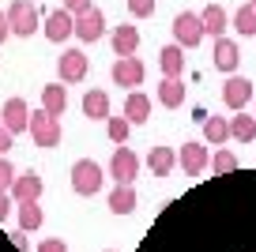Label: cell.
I'll return each mask as SVG.
<instances>
[{"instance_id":"1","label":"cell","mask_w":256,"mask_h":252,"mask_svg":"<svg viewBox=\"0 0 256 252\" xmlns=\"http://www.w3.org/2000/svg\"><path fill=\"white\" fill-rule=\"evenodd\" d=\"M26 132L34 136V147H60V136H64V128H60V120L56 117H49L46 110H34L30 113V120H26Z\"/></svg>"},{"instance_id":"2","label":"cell","mask_w":256,"mask_h":252,"mask_svg":"<svg viewBox=\"0 0 256 252\" xmlns=\"http://www.w3.org/2000/svg\"><path fill=\"white\" fill-rule=\"evenodd\" d=\"M4 16H8V30L19 34V38H30V34L38 30V23H42V19H38V4H34V0H12Z\"/></svg>"},{"instance_id":"3","label":"cell","mask_w":256,"mask_h":252,"mask_svg":"<svg viewBox=\"0 0 256 252\" xmlns=\"http://www.w3.org/2000/svg\"><path fill=\"white\" fill-rule=\"evenodd\" d=\"M106 184V174L102 166L94 162V158H80V162L72 166V188L80 192V196H98Z\"/></svg>"},{"instance_id":"4","label":"cell","mask_w":256,"mask_h":252,"mask_svg":"<svg viewBox=\"0 0 256 252\" xmlns=\"http://www.w3.org/2000/svg\"><path fill=\"white\" fill-rule=\"evenodd\" d=\"M87 68H90V60H87L83 49H64L60 60H56V76H60V83H83V79H87Z\"/></svg>"},{"instance_id":"5","label":"cell","mask_w":256,"mask_h":252,"mask_svg":"<svg viewBox=\"0 0 256 252\" xmlns=\"http://www.w3.org/2000/svg\"><path fill=\"white\" fill-rule=\"evenodd\" d=\"M110 177L117 184H132L140 177V154L136 150H128V147H117L110 158Z\"/></svg>"},{"instance_id":"6","label":"cell","mask_w":256,"mask_h":252,"mask_svg":"<svg viewBox=\"0 0 256 252\" xmlns=\"http://www.w3.org/2000/svg\"><path fill=\"white\" fill-rule=\"evenodd\" d=\"M174 38L181 49H196L204 42V26H200V16L192 12H177L174 16Z\"/></svg>"},{"instance_id":"7","label":"cell","mask_w":256,"mask_h":252,"mask_svg":"<svg viewBox=\"0 0 256 252\" xmlns=\"http://www.w3.org/2000/svg\"><path fill=\"white\" fill-rule=\"evenodd\" d=\"M42 192H46V181H42V174L26 170V174H16V181H12V192H8V196L16 200V204H38Z\"/></svg>"},{"instance_id":"8","label":"cell","mask_w":256,"mask_h":252,"mask_svg":"<svg viewBox=\"0 0 256 252\" xmlns=\"http://www.w3.org/2000/svg\"><path fill=\"white\" fill-rule=\"evenodd\" d=\"M252 79H245V76H230L222 83V102H226V110H234V113H241L248 102H252Z\"/></svg>"},{"instance_id":"9","label":"cell","mask_w":256,"mask_h":252,"mask_svg":"<svg viewBox=\"0 0 256 252\" xmlns=\"http://www.w3.org/2000/svg\"><path fill=\"white\" fill-rule=\"evenodd\" d=\"M72 34L80 42H98L106 34V16L98 8H87V12H80V16H72Z\"/></svg>"},{"instance_id":"10","label":"cell","mask_w":256,"mask_h":252,"mask_svg":"<svg viewBox=\"0 0 256 252\" xmlns=\"http://www.w3.org/2000/svg\"><path fill=\"white\" fill-rule=\"evenodd\" d=\"M113 83L117 87H132L136 90L140 83H144V76H147V68H144V60L140 56H117V64H113Z\"/></svg>"},{"instance_id":"11","label":"cell","mask_w":256,"mask_h":252,"mask_svg":"<svg viewBox=\"0 0 256 252\" xmlns=\"http://www.w3.org/2000/svg\"><path fill=\"white\" fill-rule=\"evenodd\" d=\"M208 162H211L208 143H196V140H188V143L181 147V154H177V166H181L188 177H200L204 170H208Z\"/></svg>"},{"instance_id":"12","label":"cell","mask_w":256,"mask_h":252,"mask_svg":"<svg viewBox=\"0 0 256 252\" xmlns=\"http://www.w3.org/2000/svg\"><path fill=\"white\" fill-rule=\"evenodd\" d=\"M26 120H30V106L23 102V98H8L4 102V113H0V124L8 128L12 136L26 132Z\"/></svg>"},{"instance_id":"13","label":"cell","mask_w":256,"mask_h":252,"mask_svg":"<svg viewBox=\"0 0 256 252\" xmlns=\"http://www.w3.org/2000/svg\"><path fill=\"white\" fill-rule=\"evenodd\" d=\"M211 60H215L218 72H226V76H234L238 72V60H241V49L234 38H215V53H211Z\"/></svg>"},{"instance_id":"14","label":"cell","mask_w":256,"mask_h":252,"mask_svg":"<svg viewBox=\"0 0 256 252\" xmlns=\"http://www.w3.org/2000/svg\"><path fill=\"white\" fill-rule=\"evenodd\" d=\"M42 30H46L49 42H56V46H60V42L72 38V16H68L64 8H53V12L46 16V26H42Z\"/></svg>"},{"instance_id":"15","label":"cell","mask_w":256,"mask_h":252,"mask_svg":"<svg viewBox=\"0 0 256 252\" xmlns=\"http://www.w3.org/2000/svg\"><path fill=\"white\" fill-rule=\"evenodd\" d=\"M42 110L60 120L64 110H68V87H64V83H46V87H42Z\"/></svg>"},{"instance_id":"16","label":"cell","mask_w":256,"mask_h":252,"mask_svg":"<svg viewBox=\"0 0 256 252\" xmlns=\"http://www.w3.org/2000/svg\"><path fill=\"white\" fill-rule=\"evenodd\" d=\"M110 42H113V53H117V56H136V49H140V30H136L132 23H120V26H113Z\"/></svg>"},{"instance_id":"17","label":"cell","mask_w":256,"mask_h":252,"mask_svg":"<svg viewBox=\"0 0 256 252\" xmlns=\"http://www.w3.org/2000/svg\"><path fill=\"white\" fill-rule=\"evenodd\" d=\"M120 117L128 120V124H147L151 120V98L144 94V90H132V94L124 98V113Z\"/></svg>"},{"instance_id":"18","label":"cell","mask_w":256,"mask_h":252,"mask_svg":"<svg viewBox=\"0 0 256 252\" xmlns=\"http://www.w3.org/2000/svg\"><path fill=\"white\" fill-rule=\"evenodd\" d=\"M158 68H162V76H166V79H181V72H184V49L177 46V42L158 53Z\"/></svg>"},{"instance_id":"19","label":"cell","mask_w":256,"mask_h":252,"mask_svg":"<svg viewBox=\"0 0 256 252\" xmlns=\"http://www.w3.org/2000/svg\"><path fill=\"white\" fill-rule=\"evenodd\" d=\"M83 117L110 120V94H106V90H87V94H83Z\"/></svg>"},{"instance_id":"20","label":"cell","mask_w":256,"mask_h":252,"mask_svg":"<svg viewBox=\"0 0 256 252\" xmlns=\"http://www.w3.org/2000/svg\"><path fill=\"white\" fill-rule=\"evenodd\" d=\"M226 8H218V4H208V8L200 12V26H204V34H211V38H222V30H226Z\"/></svg>"},{"instance_id":"21","label":"cell","mask_w":256,"mask_h":252,"mask_svg":"<svg viewBox=\"0 0 256 252\" xmlns=\"http://www.w3.org/2000/svg\"><path fill=\"white\" fill-rule=\"evenodd\" d=\"M147 166H151V174H154V177H170V174H174V166H177L174 147H151V154H147Z\"/></svg>"},{"instance_id":"22","label":"cell","mask_w":256,"mask_h":252,"mask_svg":"<svg viewBox=\"0 0 256 252\" xmlns=\"http://www.w3.org/2000/svg\"><path fill=\"white\" fill-rule=\"evenodd\" d=\"M110 211L113 214H132L136 211V188L132 184H117L110 192Z\"/></svg>"},{"instance_id":"23","label":"cell","mask_w":256,"mask_h":252,"mask_svg":"<svg viewBox=\"0 0 256 252\" xmlns=\"http://www.w3.org/2000/svg\"><path fill=\"white\" fill-rule=\"evenodd\" d=\"M158 102L166 106V110L184 106V83H181V79H162V83H158Z\"/></svg>"},{"instance_id":"24","label":"cell","mask_w":256,"mask_h":252,"mask_svg":"<svg viewBox=\"0 0 256 252\" xmlns=\"http://www.w3.org/2000/svg\"><path fill=\"white\" fill-rule=\"evenodd\" d=\"M204 140L222 147V143L230 140V120L226 117H204Z\"/></svg>"},{"instance_id":"25","label":"cell","mask_w":256,"mask_h":252,"mask_svg":"<svg viewBox=\"0 0 256 252\" xmlns=\"http://www.w3.org/2000/svg\"><path fill=\"white\" fill-rule=\"evenodd\" d=\"M252 136H256V120H252V113H245V110H241L238 117H230V140L248 143Z\"/></svg>"},{"instance_id":"26","label":"cell","mask_w":256,"mask_h":252,"mask_svg":"<svg viewBox=\"0 0 256 252\" xmlns=\"http://www.w3.org/2000/svg\"><path fill=\"white\" fill-rule=\"evenodd\" d=\"M234 30L241 34V38H252L256 34V8L252 4H241L238 16H234Z\"/></svg>"},{"instance_id":"27","label":"cell","mask_w":256,"mask_h":252,"mask_svg":"<svg viewBox=\"0 0 256 252\" xmlns=\"http://www.w3.org/2000/svg\"><path fill=\"white\" fill-rule=\"evenodd\" d=\"M42 218H46V214H42V207H38V204H19V230H23V234L38 230V226H42Z\"/></svg>"},{"instance_id":"28","label":"cell","mask_w":256,"mask_h":252,"mask_svg":"<svg viewBox=\"0 0 256 252\" xmlns=\"http://www.w3.org/2000/svg\"><path fill=\"white\" fill-rule=\"evenodd\" d=\"M106 132H110V140L117 143V147H124V143H128V132H132V124H128L124 117H110V120H106Z\"/></svg>"},{"instance_id":"29","label":"cell","mask_w":256,"mask_h":252,"mask_svg":"<svg viewBox=\"0 0 256 252\" xmlns=\"http://www.w3.org/2000/svg\"><path fill=\"white\" fill-rule=\"evenodd\" d=\"M208 166L215 174H234V170H238V154H234V150H215V158H211Z\"/></svg>"},{"instance_id":"30","label":"cell","mask_w":256,"mask_h":252,"mask_svg":"<svg viewBox=\"0 0 256 252\" xmlns=\"http://www.w3.org/2000/svg\"><path fill=\"white\" fill-rule=\"evenodd\" d=\"M128 12H132V19H147L154 16V0H128Z\"/></svg>"},{"instance_id":"31","label":"cell","mask_w":256,"mask_h":252,"mask_svg":"<svg viewBox=\"0 0 256 252\" xmlns=\"http://www.w3.org/2000/svg\"><path fill=\"white\" fill-rule=\"evenodd\" d=\"M12 181H16V166L0 158V192H12Z\"/></svg>"},{"instance_id":"32","label":"cell","mask_w":256,"mask_h":252,"mask_svg":"<svg viewBox=\"0 0 256 252\" xmlns=\"http://www.w3.org/2000/svg\"><path fill=\"white\" fill-rule=\"evenodd\" d=\"M87 8H94V0H64V12H68V16H80V12H87Z\"/></svg>"},{"instance_id":"33","label":"cell","mask_w":256,"mask_h":252,"mask_svg":"<svg viewBox=\"0 0 256 252\" xmlns=\"http://www.w3.org/2000/svg\"><path fill=\"white\" fill-rule=\"evenodd\" d=\"M38 252H68V244H64L60 237H46V241L38 244Z\"/></svg>"},{"instance_id":"34","label":"cell","mask_w":256,"mask_h":252,"mask_svg":"<svg viewBox=\"0 0 256 252\" xmlns=\"http://www.w3.org/2000/svg\"><path fill=\"white\" fill-rule=\"evenodd\" d=\"M12 143H16V136L8 132V128L0 124V158H8V150H12Z\"/></svg>"},{"instance_id":"35","label":"cell","mask_w":256,"mask_h":252,"mask_svg":"<svg viewBox=\"0 0 256 252\" xmlns=\"http://www.w3.org/2000/svg\"><path fill=\"white\" fill-rule=\"evenodd\" d=\"M12 207H16V200H12L8 192H0V222H4V218L12 214Z\"/></svg>"},{"instance_id":"36","label":"cell","mask_w":256,"mask_h":252,"mask_svg":"<svg viewBox=\"0 0 256 252\" xmlns=\"http://www.w3.org/2000/svg\"><path fill=\"white\" fill-rule=\"evenodd\" d=\"M8 34H12V30H8V16L0 12V46H4V38H8Z\"/></svg>"},{"instance_id":"37","label":"cell","mask_w":256,"mask_h":252,"mask_svg":"<svg viewBox=\"0 0 256 252\" xmlns=\"http://www.w3.org/2000/svg\"><path fill=\"white\" fill-rule=\"evenodd\" d=\"M12 241H16L19 252H26V234H23V230H19V234H12Z\"/></svg>"},{"instance_id":"38","label":"cell","mask_w":256,"mask_h":252,"mask_svg":"<svg viewBox=\"0 0 256 252\" xmlns=\"http://www.w3.org/2000/svg\"><path fill=\"white\" fill-rule=\"evenodd\" d=\"M252 120H256V110H252Z\"/></svg>"},{"instance_id":"39","label":"cell","mask_w":256,"mask_h":252,"mask_svg":"<svg viewBox=\"0 0 256 252\" xmlns=\"http://www.w3.org/2000/svg\"><path fill=\"white\" fill-rule=\"evenodd\" d=\"M252 8H256V0H252Z\"/></svg>"},{"instance_id":"40","label":"cell","mask_w":256,"mask_h":252,"mask_svg":"<svg viewBox=\"0 0 256 252\" xmlns=\"http://www.w3.org/2000/svg\"><path fill=\"white\" fill-rule=\"evenodd\" d=\"M110 252H113V248H110Z\"/></svg>"}]
</instances>
